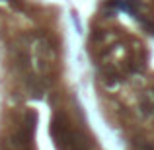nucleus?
<instances>
[{
  "label": "nucleus",
  "mask_w": 154,
  "mask_h": 150,
  "mask_svg": "<svg viewBox=\"0 0 154 150\" xmlns=\"http://www.w3.org/2000/svg\"><path fill=\"white\" fill-rule=\"evenodd\" d=\"M51 135L59 150H92V144L74 125L66 119V115L57 113L51 121Z\"/></svg>",
  "instance_id": "obj_1"
}]
</instances>
